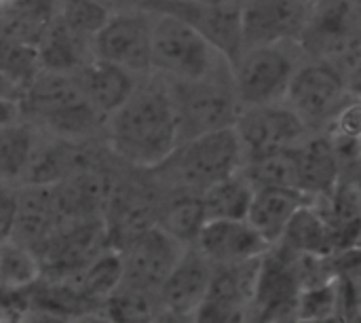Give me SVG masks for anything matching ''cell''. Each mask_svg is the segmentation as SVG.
<instances>
[{"mask_svg":"<svg viewBox=\"0 0 361 323\" xmlns=\"http://www.w3.org/2000/svg\"><path fill=\"white\" fill-rule=\"evenodd\" d=\"M104 142L127 167L161 165L180 144V116L169 80L157 72L142 76L131 97L106 118Z\"/></svg>","mask_w":361,"mask_h":323,"instance_id":"1","label":"cell"},{"mask_svg":"<svg viewBox=\"0 0 361 323\" xmlns=\"http://www.w3.org/2000/svg\"><path fill=\"white\" fill-rule=\"evenodd\" d=\"M21 114L55 138L104 140L106 118L91 106L76 72L44 70L21 97Z\"/></svg>","mask_w":361,"mask_h":323,"instance_id":"2","label":"cell"},{"mask_svg":"<svg viewBox=\"0 0 361 323\" xmlns=\"http://www.w3.org/2000/svg\"><path fill=\"white\" fill-rule=\"evenodd\" d=\"M243 165L245 152L237 127H226L180 142L150 171L165 188H184L203 195L209 186L241 171Z\"/></svg>","mask_w":361,"mask_h":323,"instance_id":"3","label":"cell"},{"mask_svg":"<svg viewBox=\"0 0 361 323\" xmlns=\"http://www.w3.org/2000/svg\"><path fill=\"white\" fill-rule=\"evenodd\" d=\"M169 85L180 116V142L237 125L243 104L239 99L231 59L222 61L203 78L169 80Z\"/></svg>","mask_w":361,"mask_h":323,"instance_id":"4","label":"cell"},{"mask_svg":"<svg viewBox=\"0 0 361 323\" xmlns=\"http://www.w3.org/2000/svg\"><path fill=\"white\" fill-rule=\"evenodd\" d=\"M226 59L188 21L165 11H152V72L169 80H197Z\"/></svg>","mask_w":361,"mask_h":323,"instance_id":"5","label":"cell"},{"mask_svg":"<svg viewBox=\"0 0 361 323\" xmlns=\"http://www.w3.org/2000/svg\"><path fill=\"white\" fill-rule=\"evenodd\" d=\"M305 59L307 51L298 40L245 47L233 63L243 108L283 102Z\"/></svg>","mask_w":361,"mask_h":323,"instance_id":"6","label":"cell"},{"mask_svg":"<svg viewBox=\"0 0 361 323\" xmlns=\"http://www.w3.org/2000/svg\"><path fill=\"white\" fill-rule=\"evenodd\" d=\"M351 97L347 78L332 61L307 55L292 78L286 99L313 133H326Z\"/></svg>","mask_w":361,"mask_h":323,"instance_id":"7","label":"cell"},{"mask_svg":"<svg viewBox=\"0 0 361 323\" xmlns=\"http://www.w3.org/2000/svg\"><path fill=\"white\" fill-rule=\"evenodd\" d=\"M307 288V256L283 243L273 245L260 262L256 298L252 309L254 322H294Z\"/></svg>","mask_w":361,"mask_h":323,"instance_id":"8","label":"cell"},{"mask_svg":"<svg viewBox=\"0 0 361 323\" xmlns=\"http://www.w3.org/2000/svg\"><path fill=\"white\" fill-rule=\"evenodd\" d=\"M163 186L150 169L123 167L104 214L112 248H121L129 237L159 222Z\"/></svg>","mask_w":361,"mask_h":323,"instance_id":"9","label":"cell"},{"mask_svg":"<svg viewBox=\"0 0 361 323\" xmlns=\"http://www.w3.org/2000/svg\"><path fill=\"white\" fill-rule=\"evenodd\" d=\"M188 248L159 224L129 237L118 248L123 256L121 288L159 298L161 286Z\"/></svg>","mask_w":361,"mask_h":323,"instance_id":"10","label":"cell"},{"mask_svg":"<svg viewBox=\"0 0 361 323\" xmlns=\"http://www.w3.org/2000/svg\"><path fill=\"white\" fill-rule=\"evenodd\" d=\"M235 127L243 144L245 163L267 154L292 150L313 133L288 99L245 106Z\"/></svg>","mask_w":361,"mask_h":323,"instance_id":"11","label":"cell"},{"mask_svg":"<svg viewBox=\"0 0 361 323\" xmlns=\"http://www.w3.org/2000/svg\"><path fill=\"white\" fill-rule=\"evenodd\" d=\"M93 55L114 61L140 76L152 72V11L129 6L112 11L93 38Z\"/></svg>","mask_w":361,"mask_h":323,"instance_id":"12","label":"cell"},{"mask_svg":"<svg viewBox=\"0 0 361 323\" xmlns=\"http://www.w3.org/2000/svg\"><path fill=\"white\" fill-rule=\"evenodd\" d=\"M108 248H112V243L104 218L74 220L61 226L40 248H36V254L40 256L44 271L42 279H63Z\"/></svg>","mask_w":361,"mask_h":323,"instance_id":"13","label":"cell"},{"mask_svg":"<svg viewBox=\"0 0 361 323\" xmlns=\"http://www.w3.org/2000/svg\"><path fill=\"white\" fill-rule=\"evenodd\" d=\"M307 55L336 63L361 42V13L353 0H319L302 34Z\"/></svg>","mask_w":361,"mask_h":323,"instance_id":"14","label":"cell"},{"mask_svg":"<svg viewBox=\"0 0 361 323\" xmlns=\"http://www.w3.org/2000/svg\"><path fill=\"white\" fill-rule=\"evenodd\" d=\"M262 258L216 267L209 294L195 322H247L252 319L256 284Z\"/></svg>","mask_w":361,"mask_h":323,"instance_id":"15","label":"cell"},{"mask_svg":"<svg viewBox=\"0 0 361 323\" xmlns=\"http://www.w3.org/2000/svg\"><path fill=\"white\" fill-rule=\"evenodd\" d=\"M311 8L313 4L305 0H245L241 4L245 47L288 40L300 42Z\"/></svg>","mask_w":361,"mask_h":323,"instance_id":"16","label":"cell"},{"mask_svg":"<svg viewBox=\"0 0 361 323\" xmlns=\"http://www.w3.org/2000/svg\"><path fill=\"white\" fill-rule=\"evenodd\" d=\"M216 267L190 245L159 290L161 319H192L205 303Z\"/></svg>","mask_w":361,"mask_h":323,"instance_id":"17","label":"cell"},{"mask_svg":"<svg viewBox=\"0 0 361 323\" xmlns=\"http://www.w3.org/2000/svg\"><path fill=\"white\" fill-rule=\"evenodd\" d=\"M152 11H165L188 21L233 63L245 47L241 6H222L203 0H165L157 4Z\"/></svg>","mask_w":361,"mask_h":323,"instance_id":"18","label":"cell"},{"mask_svg":"<svg viewBox=\"0 0 361 323\" xmlns=\"http://www.w3.org/2000/svg\"><path fill=\"white\" fill-rule=\"evenodd\" d=\"M195 248L214 264L228 267L262 258L273 245L245 220L216 218L207 220L201 228Z\"/></svg>","mask_w":361,"mask_h":323,"instance_id":"19","label":"cell"},{"mask_svg":"<svg viewBox=\"0 0 361 323\" xmlns=\"http://www.w3.org/2000/svg\"><path fill=\"white\" fill-rule=\"evenodd\" d=\"M55 184H25L17 186V216L11 237L23 245L40 248L61 226H66Z\"/></svg>","mask_w":361,"mask_h":323,"instance_id":"20","label":"cell"},{"mask_svg":"<svg viewBox=\"0 0 361 323\" xmlns=\"http://www.w3.org/2000/svg\"><path fill=\"white\" fill-rule=\"evenodd\" d=\"M298 188L315 201L330 199L343 182L345 159L330 133H311L296 146Z\"/></svg>","mask_w":361,"mask_h":323,"instance_id":"21","label":"cell"},{"mask_svg":"<svg viewBox=\"0 0 361 323\" xmlns=\"http://www.w3.org/2000/svg\"><path fill=\"white\" fill-rule=\"evenodd\" d=\"M76 76L82 85L87 99L104 118H108L116 108H121L142 80L140 74L97 55L89 57L76 72Z\"/></svg>","mask_w":361,"mask_h":323,"instance_id":"22","label":"cell"},{"mask_svg":"<svg viewBox=\"0 0 361 323\" xmlns=\"http://www.w3.org/2000/svg\"><path fill=\"white\" fill-rule=\"evenodd\" d=\"M313 201L315 199L300 188L260 186V188H256L247 220L271 245H277L283 239V235H286L292 218L298 214V209Z\"/></svg>","mask_w":361,"mask_h":323,"instance_id":"23","label":"cell"},{"mask_svg":"<svg viewBox=\"0 0 361 323\" xmlns=\"http://www.w3.org/2000/svg\"><path fill=\"white\" fill-rule=\"evenodd\" d=\"M279 243L288 245L298 254L319 258H332L341 252L336 228L332 226L330 218L317 201L307 203L298 209Z\"/></svg>","mask_w":361,"mask_h":323,"instance_id":"24","label":"cell"},{"mask_svg":"<svg viewBox=\"0 0 361 323\" xmlns=\"http://www.w3.org/2000/svg\"><path fill=\"white\" fill-rule=\"evenodd\" d=\"M44 131L23 114L6 125H0V176L2 184L21 186L27 167Z\"/></svg>","mask_w":361,"mask_h":323,"instance_id":"25","label":"cell"},{"mask_svg":"<svg viewBox=\"0 0 361 323\" xmlns=\"http://www.w3.org/2000/svg\"><path fill=\"white\" fill-rule=\"evenodd\" d=\"M161 184V182H159ZM163 186V184H161ZM207 222L203 195L184 188H165L159 207V226L171 233L186 245H195L201 228Z\"/></svg>","mask_w":361,"mask_h":323,"instance_id":"26","label":"cell"},{"mask_svg":"<svg viewBox=\"0 0 361 323\" xmlns=\"http://www.w3.org/2000/svg\"><path fill=\"white\" fill-rule=\"evenodd\" d=\"M38 53L44 70L78 72L82 63L93 57V40L72 30L57 13L47 34L38 42Z\"/></svg>","mask_w":361,"mask_h":323,"instance_id":"27","label":"cell"},{"mask_svg":"<svg viewBox=\"0 0 361 323\" xmlns=\"http://www.w3.org/2000/svg\"><path fill=\"white\" fill-rule=\"evenodd\" d=\"M0 11L2 38L38 47L59 13V0H8Z\"/></svg>","mask_w":361,"mask_h":323,"instance_id":"28","label":"cell"},{"mask_svg":"<svg viewBox=\"0 0 361 323\" xmlns=\"http://www.w3.org/2000/svg\"><path fill=\"white\" fill-rule=\"evenodd\" d=\"M0 70H2V97L21 102L27 87L42 72L38 47L2 38Z\"/></svg>","mask_w":361,"mask_h":323,"instance_id":"29","label":"cell"},{"mask_svg":"<svg viewBox=\"0 0 361 323\" xmlns=\"http://www.w3.org/2000/svg\"><path fill=\"white\" fill-rule=\"evenodd\" d=\"M256 195L254 182L241 169L218 184L209 186L203 193V205L207 220L226 218V220H245Z\"/></svg>","mask_w":361,"mask_h":323,"instance_id":"30","label":"cell"},{"mask_svg":"<svg viewBox=\"0 0 361 323\" xmlns=\"http://www.w3.org/2000/svg\"><path fill=\"white\" fill-rule=\"evenodd\" d=\"M44 271L34 248L15 239L0 241V281L2 292H19L42 281Z\"/></svg>","mask_w":361,"mask_h":323,"instance_id":"31","label":"cell"},{"mask_svg":"<svg viewBox=\"0 0 361 323\" xmlns=\"http://www.w3.org/2000/svg\"><path fill=\"white\" fill-rule=\"evenodd\" d=\"M296 148L267 154L243 165V171L254 182L256 188L260 186H290L298 188V167H296Z\"/></svg>","mask_w":361,"mask_h":323,"instance_id":"32","label":"cell"},{"mask_svg":"<svg viewBox=\"0 0 361 323\" xmlns=\"http://www.w3.org/2000/svg\"><path fill=\"white\" fill-rule=\"evenodd\" d=\"M59 15L72 30L93 40L110 19L112 8L102 0H59Z\"/></svg>","mask_w":361,"mask_h":323,"instance_id":"33","label":"cell"},{"mask_svg":"<svg viewBox=\"0 0 361 323\" xmlns=\"http://www.w3.org/2000/svg\"><path fill=\"white\" fill-rule=\"evenodd\" d=\"M17 216V186L2 184V199H0V224H2V235L0 239L11 237L13 224Z\"/></svg>","mask_w":361,"mask_h":323,"instance_id":"34","label":"cell"},{"mask_svg":"<svg viewBox=\"0 0 361 323\" xmlns=\"http://www.w3.org/2000/svg\"><path fill=\"white\" fill-rule=\"evenodd\" d=\"M203 2H209V4H222V6H241L243 0H203Z\"/></svg>","mask_w":361,"mask_h":323,"instance_id":"35","label":"cell"},{"mask_svg":"<svg viewBox=\"0 0 361 323\" xmlns=\"http://www.w3.org/2000/svg\"><path fill=\"white\" fill-rule=\"evenodd\" d=\"M161 2H165V0H135V4L137 6H144V8H154Z\"/></svg>","mask_w":361,"mask_h":323,"instance_id":"36","label":"cell"},{"mask_svg":"<svg viewBox=\"0 0 361 323\" xmlns=\"http://www.w3.org/2000/svg\"><path fill=\"white\" fill-rule=\"evenodd\" d=\"M353 4H355V6L360 8V13H361V0H353Z\"/></svg>","mask_w":361,"mask_h":323,"instance_id":"37","label":"cell"},{"mask_svg":"<svg viewBox=\"0 0 361 323\" xmlns=\"http://www.w3.org/2000/svg\"><path fill=\"white\" fill-rule=\"evenodd\" d=\"M305 2H309V4H315V2H319V0H305Z\"/></svg>","mask_w":361,"mask_h":323,"instance_id":"38","label":"cell"},{"mask_svg":"<svg viewBox=\"0 0 361 323\" xmlns=\"http://www.w3.org/2000/svg\"><path fill=\"white\" fill-rule=\"evenodd\" d=\"M2 2H8V0H0V4H2Z\"/></svg>","mask_w":361,"mask_h":323,"instance_id":"39","label":"cell"},{"mask_svg":"<svg viewBox=\"0 0 361 323\" xmlns=\"http://www.w3.org/2000/svg\"><path fill=\"white\" fill-rule=\"evenodd\" d=\"M243 2H245V0H243Z\"/></svg>","mask_w":361,"mask_h":323,"instance_id":"40","label":"cell"}]
</instances>
